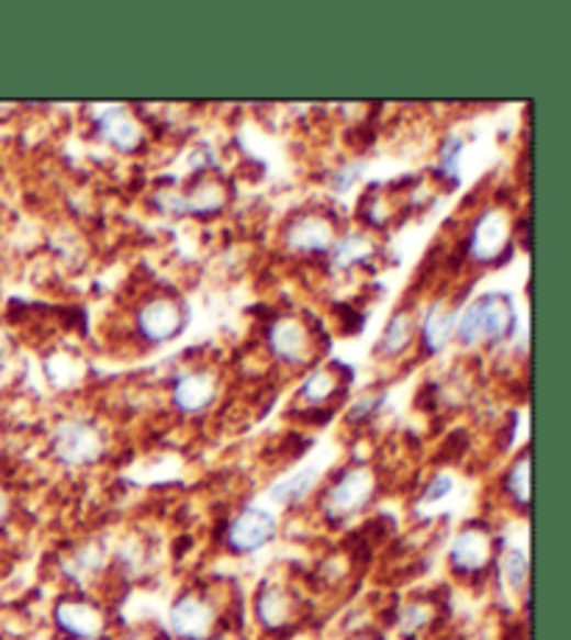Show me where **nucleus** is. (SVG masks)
Segmentation results:
<instances>
[{
	"label": "nucleus",
	"mask_w": 571,
	"mask_h": 640,
	"mask_svg": "<svg viewBox=\"0 0 571 640\" xmlns=\"http://www.w3.org/2000/svg\"><path fill=\"white\" fill-rule=\"evenodd\" d=\"M518 315L511 295L488 293L471 301L455 324V337L463 346H480V343H505L516 335Z\"/></svg>",
	"instance_id": "nucleus-1"
},
{
	"label": "nucleus",
	"mask_w": 571,
	"mask_h": 640,
	"mask_svg": "<svg viewBox=\"0 0 571 640\" xmlns=\"http://www.w3.org/2000/svg\"><path fill=\"white\" fill-rule=\"evenodd\" d=\"M54 454L65 465H92L103 454V437L85 420H61L54 431Z\"/></svg>",
	"instance_id": "nucleus-2"
},
{
	"label": "nucleus",
	"mask_w": 571,
	"mask_h": 640,
	"mask_svg": "<svg viewBox=\"0 0 571 640\" xmlns=\"http://www.w3.org/2000/svg\"><path fill=\"white\" fill-rule=\"evenodd\" d=\"M505 248H511V217L502 210H485L477 217L469 237V251L477 262L493 265L502 262Z\"/></svg>",
	"instance_id": "nucleus-3"
},
{
	"label": "nucleus",
	"mask_w": 571,
	"mask_h": 640,
	"mask_svg": "<svg viewBox=\"0 0 571 640\" xmlns=\"http://www.w3.org/2000/svg\"><path fill=\"white\" fill-rule=\"evenodd\" d=\"M373 487H377V482H373V473L368 468H351L326 493V515H332V518H346V515L360 513L371 502Z\"/></svg>",
	"instance_id": "nucleus-4"
},
{
	"label": "nucleus",
	"mask_w": 571,
	"mask_h": 640,
	"mask_svg": "<svg viewBox=\"0 0 571 640\" xmlns=\"http://www.w3.org/2000/svg\"><path fill=\"white\" fill-rule=\"evenodd\" d=\"M277 535V518L268 509L246 507L226 529V546L237 554H251V551L268 546Z\"/></svg>",
	"instance_id": "nucleus-5"
},
{
	"label": "nucleus",
	"mask_w": 571,
	"mask_h": 640,
	"mask_svg": "<svg viewBox=\"0 0 571 640\" xmlns=\"http://www.w3.org/2000/svg\"><path fill=\"white\" fill-rule=\"evenodd\" d=\"M187 310L176 299H150L137 312V332L148 343H168L184 329Z\"/></svg>",
	"instance_id": "nucleus-6"
},
{
	"label": "nucleus",
	"mask_w": 571,
	"mask_h": 640,
	"mask_svg": "<svg viewBox=\"0 0 571 640\" xmlns=\"http://www.w3.org/2000/svg\"><path fill=\"white\" fill-rule=\"evenodd\" d=\"M268 346L284 362L304 366L313 353V337H310L307 324H301L299 317H277L268 326Z\"/></svg>",
	"instance_id": "nucleus-7"
},
{
	"label": "nucleus",
	"mask_w": 571,
	"mask_h": 640,
	"mask_svg": "<svg viewBox=\"0 0 571 640\" xmlns=\"http://www.w3.org/2000/svg\"><path fill=\"white\" fill-rule=\"evenodd\" d=\"M284 243L290 251L299 254H326L335 246V226L321 215H304L293 221L284 232Z\"/></svg>",
	"instance_id": "nucleus-8"
},
{
	"label": "nucleus",
	"mask_w": 571,
	"mask_h": 640,
	"mask_svg": "<svg viewBox=\"0 0 571 640\" xmlns=\"http://www.w3.org/2000/svg\"><path fill=\"white\" fill-rule=\"evenodd\" d=\"M170 629L184 640H204L212 629V610L199 596L187 593L170 607Z\"/></svg>",
	"instance_id": "nucleus-9"
},
{
	"label": "nucleus",
	"mask_w": 571,
	"mask_h": 640,
	"mask_svg": "<svg viewBox=\"0 0 571 640\" xmlns=\"http://www.w3.org/2000/svg\"><path fill=\"white\" fill-rule=\"evenodd\" d=\"M451 565L463 574H474V571H482L491 560V535L485 529L469 527L463 532L457 535L455 543H451Z\"/></svg>",
	"instance_id": "nucleus-10"
},
{
	"label": "nucleus",
	"mask_w": 571,
	"mask_h": 640,
	"mask_svg": "<svg viewBox=\"0 0 571 640\" xmlns=\"http://www.w3.org/2000/svg\"><path fill=\"white\" fill-rule=\"evenodd\" d=\"M96 120L101 137L109 139L117 150L132 154V150H137L139 143H143V128H139L137 120L128 112H123V109L107 106L101 109V114H96Z\"/></svg>",
	"instance_id": "nucleus-11"
},
{
	"label": "nucleus",
	"mask_w": 571,
	"mask_h": 640,
	"mask_svg": "<svg viewBox=\"0 0 571 640\" xmlns=\"http://www.w3.org/2000/svg\"><path fill=\"white\" fill-rule=\"evenodd\" d=\"M215 398V377L210 371H187L173 384V404L181 413H201Z\"/></svg>",
	"instance_id": "nucleus-12"
},
{
	"label": "nucleus",
	"mask_w": 571,
	"mask_h": 640,
	"mask_svg": "<svg viewBox=\"0 0 571 640\" xmlns=\"http://www.w3.org/2000/svg\"><path fill=\"white\" fill-rule=\"evenodd\" d=\"M54 618L67 635L81 640L98 638L103 629V616L87 602H61V605H56Z\"/></svg>",
	"instance_id": "nucleus-13"
},
{
	"label": "nucleus",
	"mask_w": 571,
	"mask_h": 640,
	"mask_svg": "<svg viewBox=\"0 0 571 640\" xmlns=\"http://www.w3.org/2000/svg\"><path fill=\"white\" fill-rule=\"evenodd\" d=\"M457 315H460V310H457V306L455 310H449V306H446V301H435V304L429 306V312L424 315V324H422L424 351L427 353L444 351L446 343L455 337Z\"/></svg>",
	"instance_id": "nucleus-14"
},
{
	"label": "nucleus",
	"mask_w": 571,
	"mask_h": 640,
	"mask_svg": "<svg viewBox=\"0 0 571 640\" xmlns=\"http://www.w3.org/2000/svg\"><path fill=\"white\" fill-rule=\"evenodd\" d=\"M290 598L282 587H265L257 596V616L268 629H279L290 621Z\"/></svg>",
	"instance_id": "nucleus-15"
},
{
	"label": "nucleus",
	"mask_w": 571,
	"mask_h": 640,
	"mask_svg": "<svg viewBox=\"0 0 571 640\" xmlns=\"http://www.w3.org/2000/svg\"><path fill=\"white\" fill-rule=\"evenodd\" d=\"M318 473H321V465L301 468V471H295L293 476L282 479V482H277V485L271 487V498L279 504L299 502V498H304L310 491H313V485L318 482Z\"/></svg>",
	"instance_id": "nucleus-16"
},
{
	"label": "nucleus",
	"mask_w": 571,
	"mask_h": 640,
	"mask_svg": "<svg viewBox=\"0 0 571 640\" xmlns=\"http://www.w3.org/2000/svg\"><path fill=\"white\" fill-rule=\"evenodd\" d=\"M332 265L335 268H355V265L366 262L373 254V243L366 237V234H346L343 239H335L332 246Z\"/></svg>",
	"instance_id": "nucleus-17"
},
{
	"label": "nucleus",
	"mask_w": 571,
	"mask_h": 640,
	"mask_svg": "<svg viewBox=\"0 0 571 640\" xmlns=\"http://www.w3.org/2000/svg\"><path fill=\"white\" fill-rule=\"evenodd\" d=\"M45 373H48L51 384L54 388H72V384H79L81 377H85V362L79 357H70L65 351H56L45 359Z\"/></svg>",
	"instance_id": "nucleus-18"
},
{
	"label": "nucleus",
	"mask_w": 571,
	"mask_h": 640,
	"mask_svg": "<svg viewBox=\"0 0 571 640\" xmlns=\"http://www.w3.org/2000/svg\"><path fill=\"white\" fill-rule=\"evenodd\" d=\"M340 371V366H329V368H318V371L310 373L307 379H304V388H301V393H304V398L307 402H324V398H329V395L337 393V388L343 384V379H337L335 373Z\"/></svg>",
	"instance_id": "nucleus-19"
},
{
	"label": "nucleus",
	"mask_w": 571,
	"mask_h": 640,
	"mask_svg": "<svg viewBox=\"0 0 571 640\" xmlns=\"http://www.w3.org/2000/svg\"><path fill=\"white\" fill-rule=\"evenodd\" d=\"M415 332V321L410 312H399V315L391 317V324H388L385 335H382V351L385 353H399L410 346Z\"/></svg>",
	"instance_id": "nucleus-20"
},
{
	"label": "nucleus",
	"mask_w": 571,
	"mask_h": 640,
	"mask_svg": "<svg viewBox=\"0 0 571 640\" xmlns=\"http://www.w3.org/2000/svg\"><path fill=\"white\" fill-rule=\"evenodd\" d=\"M505 487H507V493L513 496V502L522 504V507L524 504H529V454L518 457L516 465L507 471Z\"/></svg>",
	"instance_id": "nucleus-21"
},
{
	"label": "nucleus",
	"mask_w": 571,
	"mask_h": 640,
	"mask_svg": "<svg viewBox=\"0 0 571 640\" xmlns=\"http://www.w3.org/2000/svg\"><path fill=\"white\" fill-rule=\"evenodd\" d=\"M527 571H529V565H527L524 551H518V549L505 551V557H502V576L511 582L513 591H522L524 582H527Z\"/></svg>",
	"instance_id": "nucleus-22"
},
{
	"label": "nucleus",
	"mask_w": 571,
	"mask_h": 640,
	"mask_svg": "<svg viewBox=\"0 0 571 640\" xmlns=\"http://www.w3.org/2000/svg\"><path fill=\"white\" fill-rule=\"evenodd\" d=\"M460 154H463V139L460 137H449L440 145V165L438 170L444 176H451L457 179V165H460Z\"/></svg>",
	"instance_id": "nucleus-23"
},
{
	"label": "nucleus",
	"mask_w": 571,
	"mask_h": 640,
	"mask_svg": "<svg viewBox=\"0 0 571 640\" xmlns=\"http://www.w3.org/2000/svg\"><path fill=\"white\" fill-rule=\"evenodd\" d=\"M451 487H455V479H451L449 473H438V476H433V482H429V485H427V491H424L422 502L424 504L440 502V498L449 496Z\"/></svg>",
	"instance_id": "nucleus-24"
},
{
	"label": "nucleus",
	"mask_w": 571,
	"mask_h": 640,
	"mask_svg": "<svg viewBox=\"0 0 571 640\" xmlns=\"http://www.w3.org/2000/svg\"><path fill=\"white\" fill-rule=\"evenodd\" d=\"M103 554H107V551H103L101 546H87V549L79 554V560H76V571H70V574L81 576V574H87V571L101 569Z\"/></svg>",
	"instance_id": "nucleus-25"
},
{
	"label": "nucleus",
	"mask_w": 571,
	"mask_h": 640,
	"mask_svg": "<svg viewBox=\"0 0 571 640\" xmlns=\"http://www.w3.org/2000/svg\"><path fill=\"white\" fill-rule=\"evenodd\" d=\"M388 402V395L385 393H379V395H373V398H360V402L351 407V413H349V418L351 420H362V418H368V415H373L377 409H382V404Z\"/></svg>",
	"instance_id": "nucleus-26"
},
{
	"label": "nucleus",
	"mask_w": 571,
	"mask_h": 640,
	"mask_svg": "<svg viewBox=\"0 0 571 640\" xmlns=\"http://www.w3.org/2000/svg\"><path fill=\"white\" fill-rule=\"evenodd\" d=\"M429 621L427 610L424 607H407V610H402V629L404 632H415V629H422L424 624Z\"/></svg>",
	"instance_id": "nucleus-27"
},
{
	"label": "nucleus",
	"mask_w": 571,
	"mask_h": 640,
	"mask_svg": "<svg viewBox=\"0 0 571 640\" xmlns=\"http://www.w3.org/2000/svg\"><path fill=\"white\" fill-rule=\"evenodd\" d=\"M7 513H9V498H7V493L0 491V524L7 521Z\"/></svg>",
	"instance_id": "nucleus-28"
},
{
	"label": "nucleus",
	"mask_w": 571,
	"mask_h": 640,
	"mask_svg": "<svg viewBox=\"0 0 571 640\" xmlns=\"http://www.w3.org/2000/svg\"><path fill=\"white\" fill-rule=\"evenodd\" d=\"M7 351V335H3V332H0V353Z\"/></svg>",
	"instance_id": "nucleus-29"
},
{
	"label": "nucleus",
	"mask_w": 571,
	"mask_h": 640,
	"mask_svg": "<svg viewBox=\"0 0 571 640\" xmlns=\"http://www.w3.org/2000/svg\"><path fill=\"white\" fill-rule=\"evenodd\" d=\"M128 640H143V638H139V635H134V638H128Z\"/></svg>",
	"instance_id": "nucleus-30"
},
{
	"label": "nucleus",
	"mask_w": 571,
	"mask_h": 640,
	"mask_svg": "<svg viewBox=\"0 0 571 640\" xmlns=\"http://www.w3.org/2000/svg\"><path fill=\"white\" fill-rule=\"evenodd\" d=\"M357 640H362V638H357Z\"/></svg>",
	"instance_id": "nucleus-31"
}]
</instances>
